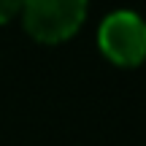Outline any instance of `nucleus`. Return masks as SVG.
<instances>
[{
  "mask_svg": "<svg viewBox=\"0 0 146 146\" xmlns=\"http://www.w3.org/2000/svg\"><path fill=\"white\" fill-rule=\"evenodd\" d=\"M103 54L116 65H138L146 54V25L135 11H114L98 30Z\"/></svg>",
  "mask_w": 146,
  "mask_h": 146,
  "instance_id": "obj_2",
  "label": "nucleus"
},
{
  "mask_svg": "<svg viewBox=\"0 0 146 146\" xmlns=\"http://www.w3.org/2000/svg\"><path fill=\"white\" fill-rule=\"evenodd\" d=\"M25 27L35 41L60 43L81 27L87 16V0H25Z\"/></svg>",
  "mask_w": 146,
  "mask_h": 146,
  "instance_id": "obj_1",
  "label": "nucleus"
},
{
  "mask_svg": "<svg viewBox=\"0 0 146 146\" xmlns=\"http://www.w3.org/2000/svg\"><path fill=\"white\" fill-rule=\"evenodd\" d=\"M22 3H25V0H0V25L8 22L11 16L19 14V11H22Z\"/></svg>",
  "mask_w": 146,
  "mask_h": 146,
  "instance_id": "obj_3",
  "label": "nucleus"
}]
</instances>
